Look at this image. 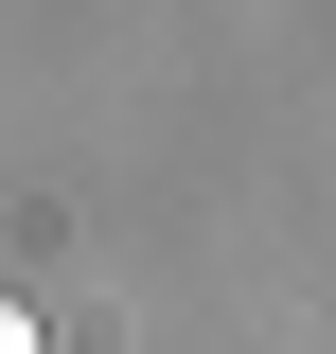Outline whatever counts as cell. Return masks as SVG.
Here are the masks:
<instances>
[{
  "label": "cell",
  "instance_id": "1",
  "mask_svg": "<svg viewBox=\"0 0 336 354\" xmlns=\"http://www.w3.org/2000/svg\"><path fill=\"white\" fill-rule=\"evenodd\" d=\"M0 354H36V301H0Z\"/></svg>",
  "mask_w": 336,
  "mask_h": 354
}]
</instances>
